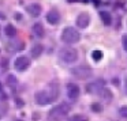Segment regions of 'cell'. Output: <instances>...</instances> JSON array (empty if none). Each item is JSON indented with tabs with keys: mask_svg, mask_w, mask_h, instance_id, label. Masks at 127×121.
I'll list each match as a JSON object with an SVG mask.
<instances>
[{
	"mask_svg": "<svg viewBox=\"0 0 127 121\" xmlns=\"http://www.w3.org/2000/svg\"><path fill=\"white\" fill-rule=\"evenodd\" d=\"M47 20H48V23H51V25H58L59 20H60V14H59V11L51 10V11L47 14Z\"/></svg>",
	"mask_w": 127,
	"mask_h": 121,
	"instance_id": "obj_10",
	"label": "cell"
},
{
	"mask_svg": "<svg viewBox=\"0 0 127 121\" xmlns=\"http://www.w3.org/2000/svg\"><path fill=\"white\" fill-rule=\"evenodd\" d=\"M122 44H123V49L127 52V36H123V38H122Z\"/></svg>",
	"mask_w": 127,
	"mask_h": 121,
	"instance_id": "obj_22",
	"label": "cell"
},
{
	"mask_svg": "<svg viewBox=\"0 0 127 121\" xmlns=\"http://www.w3.org/2000/svg\"><path fill=\"white\" fill-rule=\"evenodd\" d=\"M81 40V34L74 27H66L62 33V41L64 44H77Z\"/></svg>",
	"mask_w": 127,
	"mask_h": 121,
	"instance_id": "obj_2",
	"label": "cell"
},
{
	"mask_svg": "<svg viewBox=\"0 0 127 121\" xmlns=\"http://www.w3.org/2000/svg\"><path fill=\"white\" fill-rule=\"evenodd\" d=\"M124 91H126V94H127V79L124 80Z\"/></svg>",
	"mask_w": 127,
	"mask_h": 121,
	"instance_id": "obj_24",
	"label": "cell"
},
{
	"mask_svg": "<svg viewBox=\"0 0 127 121\" xmlns=\"http://www.w3.org/2000/svg\"><path fill=\"white\" fill-rule=\"evenodd\" d=\"M68 112H70V106H68V105H67V103H60L59 106H56L55 109L51 110L49 118H51V120H53V118L63 117V116H66Z\"/></svg>",
	"mask_w": 127,
	"mask_h": 121,
	"instance_id": "obj_6",
	"label": "cell"
},
{
	"mask_svg": "<svg viewBox=\"0 0 127 121\" xmlns=\"http://www.w3.org/2000/svg\"><path fill=\"white\" fill-rule=\"evenodd\" d=\"M7 83H8V86H11V84H17V79H15L12 75H10L8 78H7Z\"/></svg>",
	"mask_w": 127,
	"mask_h": 121,
	"instance_id": "obj_21",
	"label": "cell"
},
{
	"mask_svg": "<svg viewBox=\"0 0 127 121\" xmlns=\"http://www.w3.org/2000/svg\"><path fill=\"white\" fill-rule=\"evenodd\" d=\"M100 18H101L102 23L104 25H111V22H112V19H111V15L108 14L107 11H100Z\"/></svg>",
	"mask_w": 127,
	"mask_h": 121,
	"instance_id": "obj_15",
	"label": "cell"
},
{
	"mask_svg": "<svg viewBox=\"0 0 127 121\" xmlns=\"http://www.w3.org/2000/svg\"><path fill=\"white\" fill-rule=\"evenodd\" d=\"M71 75L77 79L85 80V79H89L90 76H93V69L88 65H79L71 69Z\"/></svg>",
	"mask_w": 127,
	"mask_h": 121,
	"instance_id": "obj_3",
	"label": "cell"
},
{
	"mask_svg": "<svg viewBox=\"0 0 127 121\" xmlns=\"http://www.w3.org/2000/svg\"><path fill=\"white\" fill-rule=\"evenodd\" d=\"M92 110H94V112H98V110H100V106H98L97 103H93V105H92Z\"/></svg>",
	"mask_w": 127,
	"mask_h": 121,
	"instance_id": "obj_23",
	"label": "cell"
},
{
	"mask_svg": "<svg viewBox=\"0 0 127 121\" xmlns=\"http://www.w3.org/2000/svg\"><path fill=\"white\" fill-rule=\"evenodd\" d=\"M0 90H1V84H0Z\"/></svg>",
	"mask_w": 127,
	"mask_h": 121,
	"instance_id": "obj_25",
	"label": "cell"
},
{
	"mask_svg": "<svg viewBox=\"0 0 127 121\" xmlns=\"http://www.w3.org/2000/svg\"><path fill=\"white\" fill-rule=\"evenodd\" d=\"M92 59H93L94 61H100L102 59V53L101 50H93L92 52Z\"/></svg>",
	"mask_w": 127,
	"mask_h": 121,
	"instance_id": "obj_17",
	"label": "cell"
},
{
	"mask_svg": "<svg viewBox=\"0 0 127 121\" xmlns=\"http://www.w3.org/2000/svg\"><path fill=\"white\" fill-rule=\"evenodd\" d=\"M68 121H89V120H88V117H85V116H82V114H75V116H72Z\"/></svg>",
	"mask_w": 127,
	"mask_h": 121,
	"instance_id": "obj_18",
	"label": "cell"
},
{
	"mask_svg": "<svg viewBox=\"0 0 127 121\" xmlns=\"http://www.w3.org/2000/svg\"><path fill=\"white\" fill-rule=\"evenodd\" d=\"M7 105L6 103H0V118H3L4 116H6V113H7Z\"/></svg>",
	"mask_w": 127,
	"mask_h": 121,
	"instance_id": "obj_19",
	"label": "cell"
},
{
	"mask_svg": "<svg viewBox=\"0 0 127 121\" xmlns=\"http://www.w3.org/2000/svg\"><path fill=\"white\" fill-rule=\"evenodd\" d=\"M59 97V87L56 83H51L45 90L41 91H37L36 95H34V99H36V103L41 105H48V103H52L53 101H56Z\"/></svg>",
	"mask_w": 127,
	"mask_h": 121,
	"instance_id": "obj_1",
	"label": "cell"
},
{
	"mask_svg": "<svg viewBox=\"0 0 127 121\" xmlns=\"http://www.w3.org/2000/svg\"><path fill=\"white\" fill-rule=\"evenodd\" d=\"M25 48V44L22 41H15V42H10L7 45V49L8 50H21Z\"/></svg>",
	"mask_w": 127,
	"mask_h": 121,
	"instance_id": "obj_14",
	"label": "cell"
},
{
	"mask_svg": "<svg viewBox=\"0 0 127 121\" xmlns=\"http://www.w3.org/2000/svg\"><path fill=\"white\" fill-rule=\"evenodd\" d=\"M29 65H30V60H29L28 57H25V56H19V57L14 61V67L18 72L26 71V69L29 68Z\"/></svg>",
	"mask_w": 127,
	"mask_h": 121,
	"instance_id": "obj_7",
	"label": "cell"
},
{
	"mask_svg": "<svg viewBox=\"0 0 127 121\" xmlns=\"http://www.w3.org/2000/svg\"><path fill=\"white\" fill-rule=\"evenodd\" d=\"M4 31H6V36H8V37H15L17 36V29H15L12 25H7L6 27H4Z\"/></svg>",
	"mask_w": 127,
	"mask_h": 121,
	"instance_id": "obj_16",
	"label": "cell"
},
{
	"mask_svg": "<svg viewBox=\"0 0 127 121\" xmlns=\"http://www.w3.org/2000/svg\"><path fill=\"white\" fill-rule=\"evenodd\" d=\"M59 56H60V59L64 63H68V64L75 63L78 60V52L74 48H63L60 50V53H59Z\"/></svg>",
	"mask_w": 127,
	"mask_h": 121,
	"instance_id": "obj_4",
	"label": "cell"
},
{
	"mask_svg": "<svg viewBox=\"0 0 127 121\" xmlns=\"http://www.w3.org/2000/svg\"><path fill=\"white\" fill-rule=\"evenodd\" d=\"M42 50H44V48H42L41 44H36L33 45V48H32V56H33L34 59L40 57V56L42 55Z\"/></svg>",
	"mask_w": 127,
	"mask_h": 121,
	"instance_id": "obj_13",
	"label": "cell"
},
{
	"mask_svg": "<svg viewBox=\"0 0 127 121\" xmlns=\"http://www.w3.org/2000/svg\"><path fill=\"white\" fill-rule=\"evenodd\" d=\"M26 11L29 12V14L32 15V17H34V18H37V17H40L41 15V6L40 4H37V3H33V4H29L28 6V8H26Z\"/></svg>",
	"mask_w": 127,
	"mask_h": 121,
	"instance_id": "obj_11",
	"label": "cell"
},
{
	"mask_svg": "<svg viewBox=\"0 0 127 121\" xmlns=\"http://www.w3.org/2000/svg\"><path fill=\"white\" fill-rule=\"evenodd\" d=\"M89 22H90V17H89L86 12H82V14L78 15L77 18V26L81 29H85L89 26Z\"/></svg>",
	"mask_w": 127,
	"mask_h": 121,
	"instance_id": "obj_9",
	"label": "cell"
},
{
	"mask_svg": "<svg viewBox=\"0 0 127 121\" xmlns=\"http://www.w3.org/2000/svg\"><path fill=\"white\" fill-rule=\"evenodd\" d=\"M104 88H105V80L102 79H96L86 86V91L89 94H96V95H98Z\"/></svg>",
	"mask_w": 127,
	"mask_h": 121,
	"instance_id": "obj_5",
	"label": "cell"
},
{
	"mask_svg": "<svg viewBox=\"0 0 127 121\" xmlns=\"http://www.w3.org/2000/svg\"><path fill=\"white\" fill-rule=\"evenodd\" d=\"M33 34L36 37H38V38H42L45 34V30H44V26L41 25V23H36V25L33 26Z\"/></svg>",
	"mask_w": 127,
	"mask_h": 121,
	"instance_id": "obj_12",
	"label": "cell"
},
{
	"mask_svg": "<svg viewBox=\"0 0 127 121\" xmlns=\"http://www.w3.org/2000/svg\"><path fill=\"white\" fill-rule=\"evenodd\" d=\"M119 114L123 118H127V106H122L120 109H119Z\"/></svg>",
	"mask_w": 127,
	"mask_h": 121,
	"instance_id": "obj_20",
	"label": "cell"
},
{
	"mask_svg": "<svg viewBox=\"0 0 127 121\" xmlns=\"http://www.w3.org/2000/svg\"><path fill=\"white\" fill-rule=\"evenodd\" d=\"M79 93L81 90L75 83H68L67 84V95H68V98L71 101H77L78 97H79Z\"/></svg>",
	"mask_w": 127,
	"mask_h": 121,
	"instance_id": "obj_8",
	"label": "cell"
}]
</instances>
